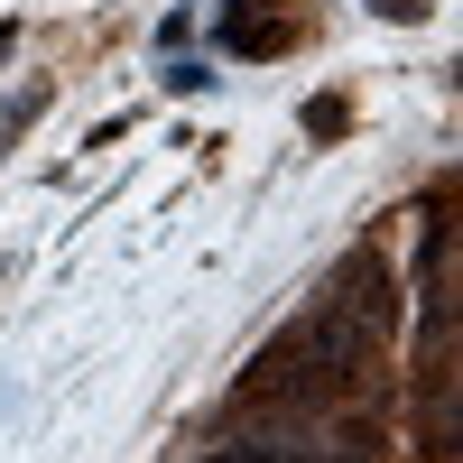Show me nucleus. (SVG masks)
Masks as SVG:
<instances>
[{
  "label": "nucleus",
  "instance_id": "f257e3e1",
  "mask_svg": "<svg viewBox=\"0 0 463 463\" xmlns=\"http://www.w3.org/2000/svg\"><path fill=\"white\" fill-rule=\"evenodd\" d=\"M362 353H371V334L343 316V306H316V316H297V325H288V334L250 362V380H241V390H250V399L316 408V399H334L343 380L362 371Z\"/></svg>",
  "mask_w": 463,
  "mask_h": 463
}]
</instances>
